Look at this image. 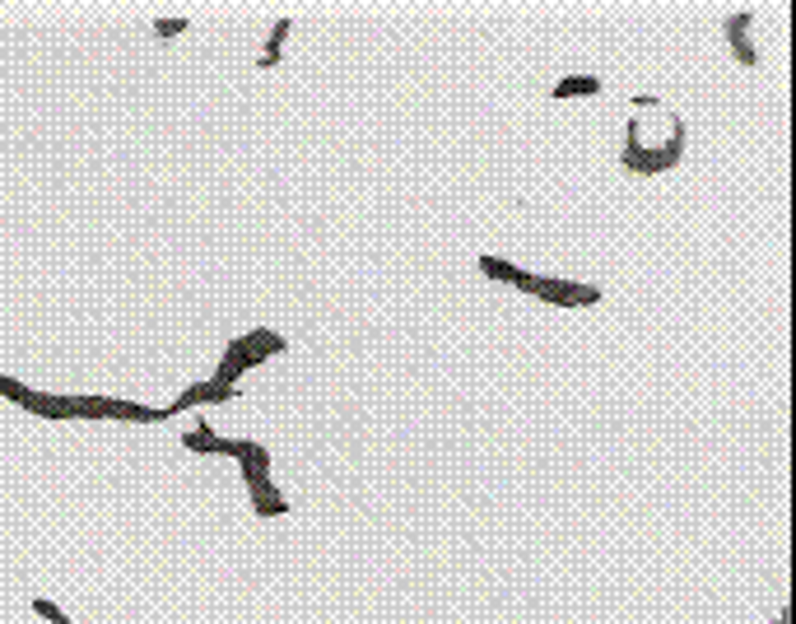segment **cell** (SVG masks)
<instances>
[{
	"instance_id": "cell-1",
	"label": "cell",
	"mask_w": 796,
	"mask_h": 624,
	"mask_svg": "<svg viewBox=\"0 0 796 624\" xmlns=\"http://www.w3.org/2000/svg\"><path fill=\"white\" fill-rule=\"evenodd\" d=\"M680 158H684V126H675L671 140H662V145H624L620 164L634 177H662L666 168L680 164Z\"/></svg>"
},
{
	"instance_id": "cell-2",
	"label": "cell",
	"mask_w": 796,
	"mask_h": 624,
	"mask_svg": "<svg viewBox=\"0 0 796 624\" xmlns=\"http://www.w3.org/2000/svg\"><path fill=\"white\" fill-rule=\"evenodd\" d=\"M531 298H545V303H555V308H596L601 303V289L596 285H583V280H559V276H536Z\"/></svg>"
},
{
	"instance_id": "cell-3",
	"label": "cell",
	"mask_w": 796,
	"mask_h": 624,
	"mask_svg": "<svg viewBox=\"0 0 796 624\" xmlns=\"http://www.w3.org/2000/svg\"><path fill=\"white\" fill-rule=\"evenodd\" d=\"M5 401L23 405L29 415H42V420H75V411H70V396H51V392H38V387H23L19 377H14V387H10V396H5Z\"/></svg>"
},
{
	"instance_id": "cell-4",
	"label": "cell",
	"mask_w": 796,
	"mask_h": 624,
	"mask_svg": "<svg viewBox=\"0 0 796 624\" xmlns=\"http://www.w3.org/2000/svg\"><path fill=\"white\" fill-rule=\"evenodd\" d=\"M238 396V387L233 383H214V377H205V383H191L173 405H163V415H182V411H196V405H224V401H233Z\"/></svg>"
},
{
	"instance_id": "cell-5",
	"label": "cell",
	"mask_w": 796,
	"mask_h": 624,
	"mask_svg": "<svg viewBox=\"0 0 796 624\" xmlns=\"http://www.w3.org/2000/svg\"><path fill=\"white\" fill-rule=\"evenodd\" d=\"M750 23H755L750 10H736V14H727V23H722L727 47H731V57H736L740 66H759V51H755V42H750Z\"/></svg>"
},
{
	"instance_id": "cell-6",
	"label": "cell",
	"mask_w": 796,
	"mask_h": 624,
	"mask_svg": "<svg viewBox=\"0 0 796 624\" xmlns=\"http://www.w3.org/2000/svg\"><path fill=\"white\" fill-rule=\"evenodd\" d=\"M480 276L484 280H499V285H512V289H521L527 294L531 289V280H536V270H521V266H512V261H503V257H480Z\"/></svg>"
},
{
	"instance_id": "cell-7",
	"label": "cell",
	"mask_w": 796,
	"mask_h": 624,
	"mask_svg": "<svg viewBox=\"0 0 796 624\" xmlns=\"http://www.w3.org/2000/svg\"><path fill=\"white\" fill-rule=\"evenodd\" d=\"M182 448L186 452H205V457H233L238 452V439H214L210 424H196L182 433Z\"/></svg>"
},
{
	"instance_id": "cell-8",
	"label": "cell",
	"mask_w": 796,
	"mask_h": 624,
	"mask_svg": "<svg viewBox=\"0 0 796 624\" xmlns=\"http://www.w3.org/2000/svg\"><path fill=\"white\" fill-rule=\"evenodd\" d=\"M289 33H294V23H289V19H276V23H270V38H266L261 57H257V66H261V70H276V66H280V51H285Z\"/></svg>"
},
{
	"instance_id": "cell-9",
	"label": "cell",
	"mask_w": 796,
	"mask_h": 624,
	"mask_svg": "<svg viewBox=\"0 0 796 624\" xmlns=\"http://www.w3.org/2000/svg\"><path fill=\"white\" fill-rule=\"evenodd\" d=\"M596 94H601V79H596V75H568V79H559V85L550 89L555 103H568V98H596Z\"/></svg>"
},
{
	"instance_id": "cell-10",
	"label": "cell",
	"mask_w": 796,
	"mask_h": 624,
	"mask_svg": "<svg viewBox=\"0 0 796 624\" xmlns=\"http://www.w3.org/2000/svg\"><path fill=\"white\" fill-rule=\"evenodd\" d=\"M113 420H126V424H163L168 415L154 411V405H135V401H122L113 396Z\"/></svg>"
},
{
	"instance_id": "cell-11",
	"label": "cell",
	"mask_w": 796,
	"mask_h": 624,
	"mask_svg": "<svg viewBox=\"0 0 796 624\" xmlns=\"http://www.w3.org/2000/svg\"><path fill=\"white\" fill-rule=\"evenodd\" d=\"M238 340H242L247 349H257V355H266V359H270V355H285V349H289V340L276 336L270 327H257V331H247V336H238Z\"/></svg>"
},
{
	"instance_id": "cell-12",
	"label": "cell",
	"mask_w": 796,
	"mask_h": 624,
	"mask_svg": "<svg viewBox=\"0 0 796 624\" xmlns=\"http://www.w3.org/2000/svg\"><path fill=\"white\" fill-rule=\"evenodd\" d=\"M252 508L261 512V518H285V512H289V499L276 490V494H261V499H252Z\"/></svg>"
},
{
	"instance_id": "cell-13",
	"label": "cell",
	"mask_w": 796,
	"mask_h": 624,
	"mask_svg": "<svg viewBox=\"0 0 796 624\" xmlns=\"http://www.w3.org/2000/svg\"><path fill=\"white\" fill-rule=\"evenodd\" d=\"M191 29V19L186 14H173V19H154V33L158 38H177V33H186Z\"/></svg>"
},
{
	"instance_id": "cell-14",
	"label": "cell",
	"mask_w": 796,
	"mask_h": 624,
	"mask_svg": "<svg viewBox=\"0 0 796 624\" xmlns=\"http://www.w3.org/2000/svg\"><path fill=\"white\" fill-rule=\"evenodd\" d=\"M29 606H33V615H42V619H57V615H66V610H61L57 601H47V596H33Z\"/></svg>"
},
{
	"instance_id": "cell-15",
	"label": "cell",
	"mask_w": 796,
	"mask_h": 624,
	"mask_svg": "<svg viewBox=\"0 0 796 624\" xmlns=\"http://www.w3.org/2000/svg\"><path fill=\"white\" fill-rule=\"evenodd\" d=\"M10 387H14V377H5V373H0V396H10Z\"/></svg>"
},
{
	"instance_id": "cell-16",
	"label": "cell",
	"mask_w": 796,
	"mask_h": 624,
	"mask_svg": "<svg viewBox=\"0 0 796 624\" xmlns=\"http://www.w3.org/2000/svg\"><path fill=\"white\" fill-rule=\"evenodd\" d=\"M47 624H70V615H57V619H47Z\"/></svg>"
},
{
	"instance_id": "cell-17",
	"label": "cell",
	"mask_w": 796,
	"mask_h": 624,
	"mask_svg": "<svg viewBox=\"0 0 796 624\" xmlns=\"http://www.w3.org/2000/svg\"><path fill=\"white\" fill-rule=\"evenodd\" d=\"M773 624H787V615H782V619H773Z\"/></svg>"
}]
</instances>
